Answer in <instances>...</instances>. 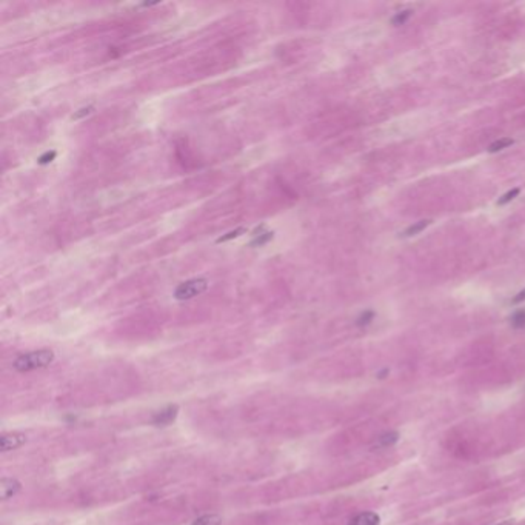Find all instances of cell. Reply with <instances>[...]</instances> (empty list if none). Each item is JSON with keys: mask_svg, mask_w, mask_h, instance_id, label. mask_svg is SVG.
I'll use <instances>...</instances> for the list:
<instances>
[{"mask_svg": "<svg viewBox=\"0 0 525 525\" xmlns=\"http://www.w3.org/2000/svg\"><path fill=\"white\" fill-rule=\"evenodd\" d=\"M413 14V11L411 9H403V11H399V12H396L394 14V17H393V19H392V22H393V25H403L406 20H408L410 19V15Z\"/></svg>", "mask_w": 525, "mask_h": 525, "instance_id": "cell-15", "label": "cell"}, {"mask_svg": "<svg viewBox=\"0 0 525 525\" xmlns=\"http://www.w3.org/2000/svg\"><path fill=\"white\" fill-rule=\"evenodd\" d=\"M510 324H512V327L516 328V330L525 327V308L518 310L516 313H513V316L510 317Z\"/></svg>", "mask_w": 525, "mask_h": 525, "instance_id": "cell-13", "label": "cell"}, {"mask_svg": "<svg viewBox=\"0 0 525 525\" xmlns=\"http://www.w3.org/2000/svg\"><path fill=\"white\" fill-rule=\"evenodd\" d=\"M177 411H179L177 405H168L163 410H160L159 413L154 414V417H152V423L157 427L169 425V423L177 417Z\"/></svg>", "mask_w": 525, "mask_h": 525, "instance_id": "cell-4", "label": "cell"}, {"mask_svg": "<svg viewBox=\"0 0 525 525\" xmlns=\"http://www.w3.org/2000/svg\"><path fill=\"white\" fill-rule=\"evenodd\" d=\"M25 440H26V436L22 433H8L0 437V448H2L3 453H6L22 447L25 444Z\"/></svg>", "mask_w": 525, "mask_h": 525, "instance_id": "cell-3", "label": "cell"}, {"mask_svg": "<svg viewBox=\"0 0 525 525\" xmlns=\"http://www.w3.org/2000/svg\"><path fill=\"white\" fill-rule=\"evenodd\" d=\"M375 311H371V310H367V311H364V313H361V316L358 317V320H356V325H358V327H367V325H370L371 324V322H373V319H375Z\"/></svg>", "mask_w": 525, "mask_h": 525, "instance_id": "cell-14", "label": "cell"}, {"mask_svg": "<svg viewBox=\"0 0 525 525\" xmlns=\"http://www.w3.org/2000/svg\"><path fill=\"white\" fill-rule=\"evenodd\" d=\"M496 525H513V521H505V522H501V524H496Z\"/></svg>", "mask_w": 525, "mask_h": 525, "instance_id": "cell-20", "label": "cell"}, {"mask_svg": "<svg viewBox=\"0 0 525 525\" xmlns=\"http://www.w3.org/2000/svg\"><path fill=\"white\" fill-rule=\"evenodd\" d=\"M94 111V105H88V107H83V108H80V110H77L73 116H71V119H73V121H80V119H83L85 116H90L91 113Z\"/></svg>", "mask_w": 525, "mask_h": 525, "instance_id": "cell-18", "label": "cell"}, {"mask_svg": "<svg viewBox=\"0 0 525 525\" xmlns=\"http://www.w3.org/2000/svg\"><path fill=\"white\" fill-rule=\"evenodd\" d=\"M428 225H430V220H419V222H416V224H413V225H410L408 228H406V230L403 231V236H405V237L416 236V234H419L422 230H425Z\"/></svg>", "mask_w": 525, "mask_h": 525, "instance_id": "cell-9", "label": "cell"}, {"mask_svg": "<svg viewBox=\"0 0 525 525\" xmlns=\"http://www.w3.org/2000/svg\"><path fill=\"white\" fill-rule=\"evenodd\" d=\"M54 361V353L51 350H37L19 356L14 361V368L17 371H31L36 368H45Z\"/></svg>", "mask_w": 525, "mask_h": 525, "instance_id": "cell-1", "label": "cell"}, {"mask_svg": "<svg viewBox=\"0 0 525 525\" xmlns=\"http://www.w3.org/2000/svg\"><path fill=\"white\" fill-rule=\"evenodd\" d=\"M247 233V228L241 227V228H236V230H231L228 231L227 234H222L219 237V239L216 241V244H222V242H228V241H233V239H237V237H241L242 234Z\"/></svg>", "mask_w": 525, "mask_h": 525, "instance_id": "cell-10", "label": "cell"}, {"mask_svg": "<svg viewBox=\"0 0 525 525\" xmlns=\"http://www.w3.org/2000/svg\"><path fill=\"white\" fill-rule=\"evenodd\" d=\"M379 522H381L379 515L373 512H364L358 516H354L348 522V525H379Z\"/></svg>", "mask_w": 525, "mask_h": 525, "instance_id": "cell-8", "label": "cell"}, {"mask_svg": "<svg viewBox=\"0 0 525 525\" xmlns=\"http://www.w3.org/2000/svg\"><path fill=\"white\" fill-rule=\"evenodd\" d=\"M263 228L265 225H261L259 228H256V231L253 234V239L250 242V247H263L269 241H273L274 231H263Z\"/></svg>", "mask_w": 525, "mask_h": 525, "instance_id": "cell-7", "label": "cell"}, {"mask_svg": "<svg viewBox=\"0 0 525 525\" xmlns=\"http://www.w3.org/2000/svg\"><path fill=\"white\" fill-rule=\"evenodd\" d=\"M524 300H525V290L519 291V293L512 299V303H521V302H524Z\"/></svg>", "mask_w": 525, "mask_h": 525, "instance_id": "cell-19", "label": "cell"}, {"mask_svg": "<svg viewBox=\"0 0 525 525\" xmlns=\"http://www.w3.org/2000/svg\"><path fill=\"white\" fill-rule=\"evenodd\" d=\"M208 288V280L203 277L188 279L179 283L174 290V299L177 300H190L202 293H205Z\"/></svg>", "mask_w": 525, "mask_h": 525, "instance_id": "cell-2", "label": "cell"}, {"mask_svg": "<svg viewBox=\"0 0 525 525\" xmlns=\"http://www.w3.org/2000/svg\"><path fill=\"white\" fill-rule=\"evenodd\" d=\"M399 440V433L396 431H388V433H384L381 434L376 440L375 444H373V450H385V448H390L393 447L396 442Z\"/></svg>", "mask_w": 525, "mask_h": 525, "instance_id": "cell-6", "label": "cell"}, {"mask_svg": "<svg viewBox=\"0 0 525 525\" xmlns=\"http://www.w3.org/2000/svg\"><path fill=\"white\" fill-rule=\"evenodd\" d=\"M57 157V151H54V149H51V151H46V152H43V154L37 159V162L40 163V165H48V163H51V162H53L54 159Z\"/></svg>", "mask_w": 525, "mask_h": 525, "instance_id": "cell-17", "label": "cell"}, {"mask_svg": "<svg viewBox=\"0 0 525 525\" xmlns=\"http://www.w3.org/2000/svg\"><path fill=\"white\" fill-rule=\"evenodd\" d=\"M521 193V190L519 188H513V190H510V191H508V193H505L502 197H499V200L496 202L498 203V205H505V203H508V202H512L518 194Z\"/></svg>", "mask_w": 525, "mask_h": 525, "instance_id": "cell-16", "label": "cell"}, {"mask_svg": "<svg viewBox=\"0 0 525 525\" xmlns=\"http://www.w3.org/2000/svg\"><path fill=\"white\" fill-rule=\"evenodd\" d=\"M20 490V482L15 481V479H11V478H3L2 482H0V498H2L3 501L12 498L14 495L19 493Z\"/></svg>", "mask_w": 525, "mask_h": 525, "instance_id": "cell-5", "label": "cell"}, {"mask_svg": "<svg viewBox=\"0 0 525 525\" xmlns=\"http://www.w3.org/2000/svg\"><path fill=\"white\" fill-rule=\"evenodd\" d=\"M220 516L219 515H205V516H200L197 518L193 525H220Z\"/></svg>", "mask_w": 525, "mask_h": 525, "instance_id": "cell-12", "label": "cell"}, {"mask_svg": "<svg viewBox=\"0 0 525 525\" xmlns=\"http://www.w3.org/2000/svg\"><path fill=\"white\" fill-rule=\"evenodd\" d=\"M513 143H515L513 139H510V137H502V139H499V140H496V142L491 143V145L488 146V151H490V152H498V151H502V149H505V148H508V146H512Z\"/></svg>", "mask_w": 525, "mask_h": 525, "instance_id": "cell-11", "label": "cell"}]
</instances>
